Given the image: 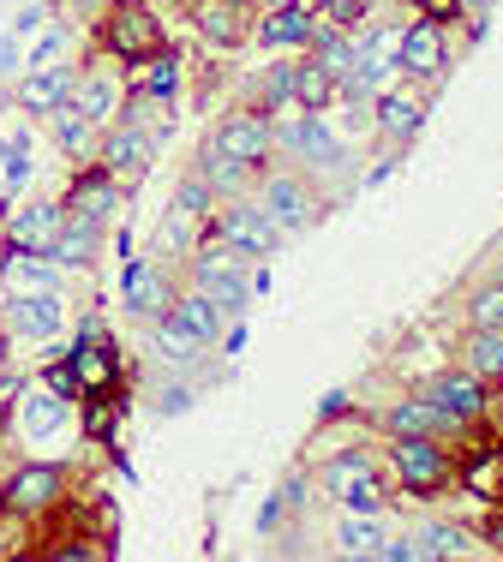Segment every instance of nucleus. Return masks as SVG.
Returning a JSON list of instances; mask_svg holds the SVG:
<instances>
[{"mask_svg": "<svg viewBox=\"0 0 503 562\" xmlns=\"http://www.w3.org/2000/svg\"><path fill=\"white\" fill-rule=\"evenodd\" d=\"M414 7H426V12H432V19H438V12L449 7V0H414Z\"/></svg>", "mask_w": 503, "mask_h": 562, "instance_id": "8fccbe9b", "label": "nucleus"}, {"mask_svg": "<svg viewBox=\"0 0 503 562\" xmlns=\"http://www.w3.org/2000/svg\"><path fill=\"white\" fill-rule=\"evenodd\" d=\"M336 90H342V85H336V78H329L317 60H312V66H294V102H300L306 114H324V102L336 97Z\"/></svg>", "mask_w": 503, "mask_h": 562, "instance_id": "a878e982", "label": "nucleus"}, {"mask_svg": "<svg viewBox=\"0 0 503 562\" xmlns=\"http://www.w3.org/2000/svg\"><path fill=\"white\" fill-rule=\"evenodd\" d=\"M210 150L228 156V162H241V168L264 162V156H270V120H264V114H234L228 126L216 132V144H210Z\"/></svg>", "mask_w": 503, "mask_h": 562, "instance_id": "39448f33", "label": "nucleus"}, {"mask_svg": "<svg viewBox=\"0 0 503 562\" xmlns=\"http://www.w3.org/2000/svg\"><path fill=\"white\" fill-rule=\"evenodd\" d=\"M432 407L444 413L449 425H461V419H473V413L485 407V395H480V378H461V371H449V378H438L432 383Z\"/></svg>", "mask_w": 503, "mask_h": 562, "instance_id": "ddd939ff", "label": "nucleus"}, {"mask_svg": "<svg viewBox=\"0 0 503 562\" xmlns=\"http://www.w3.org/2000/svg\"><path fill=\"white\" fill-rule=\"evenodd\" d=\"M55 132H60V150L66 156H85L90 150V120L72 109V102H60L55 109Z\"/></svg>", "mask_w": 503, "mask_h": 562, "instance_id": "7c9ffc66", "label": "nucleus"}, {"mask_svg": "<svg viewBox=\"0 0 503 562\" xmlns=\"http://www.w3.org/2000/svg\"><path fill=\"white\" fill-rule=\"evenodd\" d=\"M0 162H7V180L12 186L31 180V132H12V138L0 144Z\"/></svg>", "mask_w": 503, "mask_h": 562, "instance_id": "72a5a7b5", "label": "nucleus"}, {"mask_svg": "<svg viewBox=\"0 0 503 562\" xmlns=\"http://www.w3.org/2000/svg\"><path fill=\"white\" fill-rule=\"evenodd\" d=\"M60 210L55 204H31V210H12V246H31V251H48L60 234Z\"/></svg>", "mask_w": 503, "mask_h": 562, "instance_id": "a211bd4d", "label": "nucleus"}, {"mask_svg": "<svg viewBox=\"0 0 503 562\" xmlns=\"http://www.w3.org/2000/svg\"><path fill=\"white\" fill-rule=\"evenodd\" d=\"M60 425H66V401L60 395H36V390L19 395V431L24 437H55Z\"/></svg>", "mask_w": 503, "mask_h": 562, "instance_id": "aec40b11", "label": "nucleus"}, {"mask_svg": "<svg viewBox=\"0 0 503 562\" xmlns=\"http://www.w3.org/2000/svg\"><path fill=\"white\" fill-rule=\"evenodd\" d=\"M461 479H468V491H473V497L498 503V497H503V454H485V461H473Z\"/></svg>", "mask_w": 503, "mask_h": 562, "instance_id": "2f4dec72", "label": "nucleus"}, {"mask_svg": "<svg viewBox=\"0 0 503 562\" xmlns=\"http://www.w3.org/2000/svg\"><path fill=\"white\" fill-rule=\"evenodd\" d=\"M121 300H126L132 317H150V324L168 312V288H163V276H156V263H126Z\"/></svg>", "mask_w": 503, "mask_h": 562, "instance_id": "9d476101", "label": "nucleus"}, {"mask_svg": "<svg viewBox=\"0 0 503 562\" xmlns=\"http://www.w3.org/2000/svg\"><path fill=\"white\" fill-rule=\"evenodd\" d=\"M48 390H55L60 401H72V395H78V371H72V359H66V366H55V371H48Z\"/></svg>", "mask_w": 503, "mask_h": 562, "instance_id": "ea45409f", "label": "nucleus"}, {"mask_svg": "<svg viewBox=\"0 0 503 562\" xmlns=\"http://www.w3.org/2000/svg\"><path fill=\"white\" fill-rule=\"evenodd\" d=\"M144 90H150V97H175V90H180V60H175V55H150Z\"/></svg>", "mask_w": 503, "mask_h": 562, "instance_id": "c9c22d12", "label": "nucleus"}, {"mask_svg": "<svg viewBox=\"0 0 503 562\" xmlns=\"http://www.w3.org/2000/svg\"><path fill=\"white\" fill-rule=\"evenodd\" d=\"M60 497V467H24L19 479L7 485V508L12 515H36Z\"/></svg>", "mask_w": 503, "mask_h": 562, "instance_id": "9b49d317", "label": "nucleus"}, {"mask_svg": "<svg viewBox=\"0 0 503 562\" xmlns=\"http://www.w3.org/2000/svg\"><path fill=\"white\" fill-rule=\"evenodd\" d=\"M109 109H114V90L102 85V78H90V85L78 90V114H85L90 126H97V120H109Z\"/></svg>", "mask_w": 503, "mask_h": 562, "instance_id": "e433bc0d", "label": "nucleus"}, {"mask_svg": "<svg viewBox=\"0 0 503 562\" xmlns=\"http://www.w3.org/2000/svg\"><path fill=\"white\" fill-rule=\"evenodd\" d=\"M312 43H317V66H324L336 85L354 72V60H360V43H354V36H342V31H312Z\"/></svg>", "mask_w": 503, "mask_h": 562, "instance_id": "393cba45", "label": "nucleus"}, {"mask_svg": "<svg viewBox=\"0 0 503 562\" xmlns=\"http://www.w3.org/2000/svg\"><path fill=\"white\" fill-rule=\"evenodd\" d=\"M0 371H7V336H0Z\"/></svg>", "mask_w": 503, "mask_h": 562, "instance_id": "603ef678", "label": "nucleus"}, {"mask_svg": "<svg viewBox=\"0 0 503 562\" xmlns=\"http://www.w3.org/2000/svg\"><path fill=\"white\" fill-rule=\"evenodd\" d=\"M60 48H66V31H48V36H43V48H31V72H36V66H55Z\"/></svg>", "mask_w": 503, "mask_h": 562, "instance_id": "a19ab883", "label": "nucleus"}, {"mask_svg": "<svg viewBox=\"0 0 503 562\" xmlns=\"http://www.w3.org/2000/svg\"><path fill=\"white\" fill-rule=\"evenodd\" d=\"M175 324H187L198 341H216L222 336V305L198 288V293H187V300H175Z\"/></svg>", "mask_w": 503, "mask_h": 562, "instance_id": "5701e85b", "label": "nucleus"}, {"mask_svg": "<svg viewBox=\"0 0 503 562\" xmlns=\"http://www.w3.org/2000/svg\"><path fill=\"white\" fill-rule=\"evenodd\" d=\"M282 138H288V150H294L300 162H317V168H342V162H348V156H342V144L329 138V132L317 126V120H294V126H288Z\"/></svg>", "mask_w": 503, "mask_h": 562, "instance_id": "f3484780", "label": "nucleus"}, {"mask_svg": "<svg viewBox=\"0 0 503 562\" xmlns=\"http://www.w3.org/2000/svg\"><path fill=\"white\" fill-rule=\"evenodd\" d=\"M312 31H317V19H312L306 0H288V7H276L270 19L258 24V36L270 48H300V43H312Z\"/></svg>", "mask_w": 503, "mask_h": 562, "instance_id": "4468645a", "label": "nucleus"}, {"mask_svg": "<svg viewBox=\"0 0 503 562\" xmlns=\"http://www.w3.org/2000/svg\"><path fill=\"white\" fill-rule=\"evenodd\" d=\"M438 425H449L432 401H402V407L390 413V431L395 437H426V431H438Z\"/></svg>", "mask_w": 503, "mask_h": 562, "instance_id": "cd10ccee", "label": "nucleus"}, {"mask_svg": "<svg viewBox=\"0 0 503 562\" xmlns=\"http://www.w3.org/2000/svg\"><path fill=\"white\" fill-rule=\"evenodd\" d=\"M24 66V55H19V36H0V78H12Z\"/></svg>", "mask_w": 503, "mask_h": 562, "instance_id": "c03bdc74", "label": "nucleus"}, {"mask_svg": "<svg viewBox=\"0 0 503 562\" xmlns=\"http://www.w3.org/2000/svg\"><path fill=\"white\" fill-rule=\"evenodd\" d=\"M473 324H480V329H503V288H480V293H473Z\"/></svg>", "mask_w": 503, "mask_h": 562, "instance_id": "58836bf2", "label": "nucleus"}, {"mask_svg": "<svg viewBox=\"0 0 503 562\" xmlns=\"http://www.w3.org/2000/svg\"><path fill=\"white\" fill-rule=\"evenodd\" d=\"M276 7H288V0H276ZM306 7H312V0H306Z\"/></svg>", "mask_w": 503, "mask_h": 562, "instance_id": "864d4df0", "label": "nucleus"}, {"mask_svg": "<svg viewBox=\"0 0 503 562\" xmlns=\"http://www.w3.org/2000/svg\"><path fill=\"white\" fill-rule=\"evenodd\" d=\"M461 7H468V12H485V7H492V0H461Z\"/></svg>", "mask_w": 503, "mask_h": 562, "instance_id": "3c124183", "label": "nucleus"}, {"mask_svg": "<svg viewBox=\"0 0 503 562\" xmlns=\"http://www.w3.org/2000/svg\"><path fill=\"white\" fill-rule=\"evenodd\" d=\"M444 60H449V43H444V24H438V19L414 24V31H407L402 43H395V66H402V72L438 78V72H444Z\"/></svg>", "mask_w": 503, "mask_h": 562, "instance_id": "423d86ee", "label": "nucleus"}, {"mask_svg": "<svg viewBox=\"0 0 503 562\" xmlns=\"http://www.w3.org/2000/svg\"><path fill=\"white\" fill-rule=\"evenodd\" d=\"M66 97H72V72H66V66H36V72L24 78V90H19L24 114H55Z\"/></svg>", "mask_w": 503, "mask_h": 562, "instance_id": "2eb2a0df", "label": "nucleus"}, {"mask_svg": "<svg viewBox=\"0 0 503 562\" xmlns=\"http://www.w3.org/2000/svg\"><path fill=\"white\" fill-rule=\"evenodd\" d=\"M180 413H192V390H163V419H180Z\"/></svg>", "mask_w": 503, "mask_h": 562, "instance_id": "37998d69", "label": "nucleus"}, {"mask_svg": "<svg viewBox=\"0 0 503 562\" xmlns=\"http://www.w3.org/2000/svg\"><path fill=\"white\" fill-rule=\"evenodd\" d=\"M114 192L121 186L109 180V173H85V180L72 186V222H90V227H109V216H114Z\"/></svg>", "mask_w": 503, "mask_h": 562, "instance_id": "dca6fc26", "label": "nucleus"}, {"mask_svg": "<svg viewBox=\"0 0 503 562\" xmlns=\"http://www.w3.org/2000/svg\"><path fill=\"white\" fill-rule=\"evenodd\" d=\"M342 413H348V395H324V407H317V419H342Z\"/></svg>", "mask_w": 503, "mask_h": 562, "instance_id": "de8ad7c7", "label": "nucleus"}, {"mask_svg": "<svg viewBox=\"0 0 503 562\" xmlns=\"http://www.w3.org/2000/svg\"><path fill=\"white\" fill-rule=\"evenodd\" d=\"M198 288H204L222 312H246V300H252V281L241 276V258H234L228 246L198 258Z\"/></svg>", "mask_w": 503, "mask_h": 562, "instance_id": "f03ea898", "label": "nucleus"}, {"mask_svg": "<svg viewBox=\"0 0 503 562\" xmlns=\"http://www.w3.org/2000/svg\"><path fill=\"white\" fill-rule=\"evenodd\" d=\"M97 234H102V227H90V222H66L43 258H48V263H66V270H78V263H90V251H97Z\"/></svg>", "mask_w": 503, "mask_h": 562, "instance_id": "4be33fe9", "label": "nucleus"}, {"mask_svg": "<svg viewBox=\"0 0 503 562\" xmlns=\"http://www.w3.org/2000/svg\"><path fill=\"white\" fill-rule=\"evenodd\" d=\"M0 276H7V288H12V293L55 288V270H48V258H43V251H31V246H12V251H7V263H0Z\"/></svg>", "mask_w": 503, "mask_h": 562, "instance_id": "6ab92c4d", "label": "nucleus"}, {"mask_svg": "<svg viewBox=\"0 0 503 562\" xmlns=\"http://www.w3.org/2000/svg\"><path fill=\"white\" fill-rule=\"evenodd\" d=\"M114 425V407H90V437H109Z\"/></svg>", "mask_w": 503, "mask_h": 562, "instance_id": "09e8293b", "label": "nucleus"}, {"mask_svg": "<svg viewBox=\"0 0 503 562\" xmlns=\"http://www.w3.org/2000/svg\"><path fill=\"white\" fill-rule=\"evenodd\" d=\"M473 378H503V329L473 336Z\"/></svg>", "mask_w": 503, "mask_h": 562, "instance_id": "473e14b6", "label": "nucleus"}, {"mask_svg": "<svg viewBox=\"0 0 503 562\" xmlns=\"http://www.w3.org/2000/svg\"><path fill=\"white\" fill-rule=\"evenodd\" d=\"M175 210H180V222H198L210 210V180H187L175 192Z\"/></svg>", "mask_w": 503, "mask_h": 562, "instance_id": "4c0bfd02", "label": "nucleus"}, {"mask_svg": "<svg viewBox=\"0 0 503 562\" xmlns=\"http://www.w3.org/2000/svg\"><path fill=\"white\" fill-rule=\"evenodd\" d=\"M276 520H282V497H270L258 508V532H276Z\"/></svg>", "mask_w": 503, "mask_h": 562, "instance_id": "49530a36", "label": "nucleus"}, {"mask_svg": "<svg viewBox=\"0 0 503 562\" xmlns=\"http://www.w3.org/2000/svg\"><path fill=\"white\" fill-rule=\"evenodd\" d=\"M461 551H468V532H461V527L420 532V557H461Z\"/></svg>", "mask_w": 503, "mask_h": 562, "instance_id": "f704fd0d", "label": "nucleus"}, {"mask_svg": "<svg viewBox=\"0 0 503 562\" xmlns=\"http://www.w3.org/2000/svg\"><path fill=\"white\" fill-rule=\"evenodd\" d=\"M378 544H383L378 520L372 515H354V508H348V520H342V551H348V557H378Z\"/></svg>", "mask_w": 503, "mask_h": 562, "instance_id": "c756f323", "label": "nucleus"}, {"mask_svg": "<svg viewBox=\"0 0 503 562\" xmlns=\"http://www.w3.org/2000/svg\"><path fill=\"white\" fill-rule=\"evenodd\" d=\"M12 329H19V336H31V341L55 336V329H60V300H55V288L19 293V300H12Z\"/></svg>", "mask_w": 503, "mask_h": 562, "instance_id": "f8f14e48", "label": "nucleus"}, {"mask_svg": "<svg viewBox=\"0 0 503 562\" xmlns=\"http://www.w3.org/2000/svg\"><path fill=\"white\" fill-rule=\"evenodd\" d=\"M222 246L241 251V258H270L282 246V227L264 216V210H228L222 216Z\"/></svg>", "mask_w": 503, "mask_h": 562, "instance_id": "20e7f679", "label": "nucleus"}, {"mask_svg": "<svg viewBox=\"0 0 503 562\" xmlns=\"http://www.w3.org/2000/svg\"><path fill=\"white\" fill-rule=\"evenodd\" d=\"M246 7L241 0H204V7H198V31L210 36V43H241L246 36Z\"/></svg>", "mask_w": 503, "mask_h": 562, "instance_id": "412c9836", "label": "nucleus"}, {"mask_svg": "<svg viewBox=\"0 0 503 562\" xmlns=\"http://www.w3.org/2000/svg\"><path fill=\"white\" fill-rule=\"evenodd\" d=\"M324 485L336 491L354 515H378V479H372V461L366 454H336L324 467Z\"/></svg>", "mask_w": 503, "mask_h": 562, "instance_id": "7ed1b4c3", "label": "nucleus"}, {"mask_svg": "<svg viewBox=\"0 0 503 562\" xmlns=\"http://www.w3.org/2000/svg\"><path fill=\"white\" fill-rule=\"evenodd\" d=\"M102 173H109L114 186H138L144 173H150V138H144L138 126H126V132H114L109 144H102Z\"/></svg>", "mask_w": 503, "mask_h": 562, "instance_id": "0eeeda50", "label": "nucleus"}, {"mask_svg": "<svg viewBox=\"0 0 503 562\" xmlns=\"http://www.w3.org/2000/svg\"><path fill=\"white\" fill-rule=\"evenodd\" d=\"M378 126H383V138L407 144L420 126H426V109H420L414 97H383V102H378Z\"/></svg>", "mask_w": 503, "mask_h": 562, "instance_id": "b1692460", "label": "nucleus"}, {"mask_svg": "<svg viewBox=\"0 0 503 562\" xmlns=\"http://www.w3.org/2000/svg\"><path fill=\"white\" fill-rule=\"evenodd\" d=\"M72 371H78V390H102V383L114 378V359H109V347H102V341H85V347H72Z\"/></svg>", "mask_w": 503, "mask_h": 562, "instance_id": "bb28decb", "label": "nucleus"}, {"mask_svg": "<svg viewBox=\"0 0 503 562\" xmlns=\"http://www.w3.org/2000/svg\"><path fill=\"white\" fill-rule=\"evenodd\" d=\"M156 347H163V359H180V366H187L204 341H198L187 324H175V312H163V317H156Z\"/></svg>", "mask_w": 503, "mask_h": 562, "instance_id": "c85d7f7f", "label": "nucleus"}, {"mask_svg": "<svg viewBox=\"0 0 503 562\" xmlns=\"http://www.w3.org/2000/svg\"><path fill=\"white\" fill-rule=\"evenodd\" d=\"M288 97H294V66H276V72H270V109H276V102H288Z\"/></svg>", "mask_w": 503, "mask_h": 562, "instance_id": "79ce46f5", "label": "nucleus"}, {"mask_svg": "<svg viewBox=\"0 0 503 562\" xmlns=\"http://www.w3.org/2000/svg\"><path fill=\"white\" fill-rule=\"evenodd\" d=\"M109 48L126 60H144L163 48V24L150 19V7L144 0H121V7L109 12Z\"/></svg>", "mask_w": 503, "mask_h": 562, "instance_id": "f257e3e1", "label": "nucleus"}, {"mask_svg": "<svg viewBox=\"0 0 503 562\" xmlns=\"http://www.w3.org/2000/svg\"><path fill=\"white\" fill-rule=\"evenodd\" d=\"M43 19H48V7H24V12H19V24H12V36H31V31H43Z\"/></svg>", "mask_w": 503, "mask_h": 562, "instance_id": "a18cd8bd", "label": "nucleus"}, {"mask_svg": "<svg viewBox=\"0 0 503 562\" xmlns=\"http://www.w3.org/2000/svg\"><path fill=\"white\" fill-rule=\"evenodd\" d=\"M395 473L414 491H438L449 479V461L438 454V443H426V437H402V443H395Z\"/></svg>", "mask_w": 503, "mask_h": 562, "instance_id": "6e6552de", "label": "nucleus"}, {"mask_svg": "<svg viewBox=\"0 0 503 562\" xmlns=\"http://www.w3.org/2000/svg\"><path fill=\"white\" fill-rule=\"evenodd\" d=\"M312 192H306V180H270V192H264V216H270L276 227H282V234H300V227L312 222Z\"/></svg>", "mask_w": 503, "mask_h": 562, "instance_id": "1a4fd4ad", "label": "nucleus"}]
</instances>
